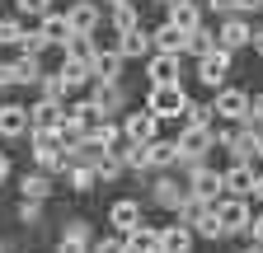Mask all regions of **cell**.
<instances>
[{"mask_svg":"<svg viewBox=\"0 0 263 253\" xmlns=\"http://www.w3.org/2000/svg\"><path fill=\"white\" fill-rule=\"evenodd\" d=\"M141 108H146V113H155L160 122L183 117V108H188V89H183V80H174V85H151Z\"/></svg>","mask_w":263,"mask_h":253,"instance_id":"obj_1","label":"cell"},{"mask_svg":"<svg viewBox=\"0 0 263 253\" xmlns=\"http://www.w3.org/2000/svg\"><path fill=\"white\" fill-rule=\"evenodd\" d=\"M212 145H216V132H212V126H183L179 141H174L179 164H197L202 155H212Z\"/></svg>","mask_w":263,"mask_h":253,"instance_id":"obj_2","label":"cell"},{"mask_svg":"<svg viewBox=\"0 0 263 253\" xmlns=\"http://www.w3.org/2000/svg\"><path fill=\"white\" fill-rule=\"evenodd\" d=\"M188 197H197V202H221V197H226L221 174H216V169H207L202 160L188 164Z\"/></svg>","mask_w":263,"mask_h":253,"instance_id":"obj_3","label":"cell"},{"mask_svg":"<svg viewBox=\"0 0 263 253\" xmlns=\"http://www.w3.org/2000/svg\"><path fill=\"white\" fill-rule=\"evenodd\" d=\"M249 202L245 197H221L216 202V225H221V235H240V230H249Z\"/></svg>","mask_w":263,"mask_h":253,"instance_id":"obj_4","label":"cell"},{"mask_svg":"<svg viewBox=\"0 0 263 253\" xmlns=\"http://www.w3.org/2000/svg\"><path fill=\"white\" fill-rule=\"evenodd\" d=\"M212 117H221V122H245L249 117V94L245 89H221L216 99H212Z\"/></svg>","mask_w":263,"mask_h":253,"instance_id":"obj_5","label":"cell"},{"mask_svg":"<svg viewBox=\"0 0 263 253\" xmlns=\"http://www.w3.org/2000/svg\"><path fill=\"white\" fill-rule=\"evenodd\" d=\"M66 24H71V33H99V24H104V5H94V0H76L71 10H66Z\"/></svg>","mask_w":263,"mask_h":253,"instance_id":"obj_6","label":"cell"},{"mask_svg":"<svg viewBox=\"0 0 263 253\" xmlns=\"http://www.w3.org/2000/svg\"><path fill=\"white\" fill-rule=\"evenodd\" d=\"M146 80H151V85H174V80H183L179 52H151V56H146Z\"/></svg>","mask_w":263,"mask_h":253,"instance_id":"obj_7","label":"cell"},{"mask_svg":"<svg viewBox=\"0 0 263 253\" xmlns=\"http://www.w3.org/2000/svg\"><path fill=\"white\" fill-rule=\"evenodd\" d=\"M155 113H146V108H137V113H127L122 117V126H118V132L132 141V145H146V141H155Z\"/></svg>","mask_w":263,"mask_h":253,"instance_id":"obj_8","label":"cell"},{"mask_svg":"<svg viewBox=\"0 0 263 253\" xmlns=\"http://www.w3.org/2000/svg\"><path fill=\"white\" fill-rule=\"evenodd\" d=\"M230 75V52L226 47H212L207 56H197V80L202 85H221Z\"/></svg>","mask_w":263,"mask_h":253,"instance_id":"obj_9","label":"cell"},{"mask_svg":"<svg viewBox=\"0 0 263 253\" xmlns=\"http://www.w3.org/2000/svg\"><path fill=\"white\" fill-rule=\"evenodd\" d=\"M151 52H155V43H151V33H146L141 24L127 28V33H118V56H122V61H137V56L146 61Z\"/></svg>","mask_w":263,"mask_h":253,"instance_id":"obj_10","label":"cell"},{"mask_svg":"<svg viewBox=\"0 0 263 253\" xmlns=\"http://www.w3.org/2000/svg\"><path fill=\"white\" fill-rule=\"evenodd\" d=\"M221 187H226V197H249V187H254V164H249V160H235V164L221 174Z\"/></svg>","mask_w":263,"mask_h":253,"instance_id":"obj_11","label":"cell"},{"mask_svg":"<svg viewBox=\"0 0 263 253\" xmlns=\"http://www.w3.org/2000/svg\"><path fill=\"white\" fill-rule=\"evenodd\" d=\"M38 33H43V43H47V47H66V43H71V24H66V10H47V14L38 19Z\"/></svg>","mask_w":263,"mask_h":253,"instance_id":"obj_12","label":"cell"},{"mask_svg":"<svg viewBox=\"0 0 263 253\" xmlns=\"http://www.w3.org/2000/svg\"><path fill=\"white\" fill-rule=\"evenodd\" d=\"M108 225H113L118 235L137 230V225H141V202H137V197H122V202H113V211H108Z\"/></svg>","mask_w":263,"mask_h":253,"instance_id":"obj_13","label":"cell"},{"mask_svg":"<svg viewBox=\"0 0 263 253\" xmlns=\"http://www.w3.org/2000/svg\"><path fill=\"white\" fill-rule=\"evenodd\" d=\"M160 253H193V225L174 220V225L160 230Z\"/></svg>","mask_w":263,"mask_h":253,"instance_id":"obj_14","label":"cell"},{"mask_svg":"<svg viewBox=\"0 0 263 253\" xmlns=\"http://www.w3.org/2000/svg\"><path fill=\"white\" fill-rule=\"evenodd\" d=\"M89 75H94V80H118V75H122V56H118V47H99V52L89 56Z\"/></svg>","mask_w":263,"mask_h":253,"instance_id":"obj_15","label":"cell"},{"mask_svg":"<svg viewBox=\"0 0 263 253\" xmlns=\"http://www.w3.org/2000/svg\"><path fill=\"white\" fill-rule=\"evenodd\" d=\"M33 160H38L43 174H57V169H66V145L61 141H33Z\"/></svg>","mask_w":263,"mask_h":253,"instance_id":"obj_16","label":"cell"},{"mask_svg":"<svg viewBox=\"0 0 263 253\" xmlns=\"http://www.w3.org/2000/svg\"><path fill=\"white\" fill-rule=\"evenodd\" d=\"M141 160H146V169H170V164H179V150H174V141H146Z\"/></svg>","mask_w":263,"mask_h":253,"instance_id":"obj_17","label":"cell"},{"mask_svg":"<svg viewBox=\"0 0 263 253\" xmlns=\"http://www.w3.org/2000/svg\"><path fill=\"white\" fill-rule=\"evenodd\" d=\"M89 103H94L99 113H104V117H113V113L122 108V85H118V80H99V85H94V99H89Z\"/></svg>","mask_w":263,"mask_h":253,"instance_id":"obj_18","label":"cell"},{"mask_svg":"<svg viewBox=\"0 0 263 253\" xmlns=\"http://www.w3.org/2000/svg\"><path fill=\"white\" fill-rule=\"evenodd\" d=\"M249 38H254V33H249V24H245V19L235 14V19H226V24H221V33H216V47L235 52V47H245Z\"/></svg>","mask_w":263,"mask_h":253,"instance_id":"obj_19","label":"cell"},{"mask_svg":"<svg viewBox=\"0 0 263 253\" xmlns=\"http://www.w3.org/2000/svg\"><path fill=\"white\" fill-rule=\"evenodd\" d=\"M122 132H118V122H94V126H85V141L80 145H89V150H113V141H118Z\"/></svg>","mask_w":263,"mask_h":253,"instance_id":"obj_20","label":"cell"},{"mask_svg":"<svg viewBox=\"0 0 263 253\" xmlns=\"http://www.w3.org/2000/svg\"><path fill=\"white\" fill-rule=\"evenodd\" d=\"M170 24L193 33L197 24H202V5H193V0H170Z\"/></svg>","mask_w":263,"mask_h":253,"instance_id":"obj_21","label":"cell"},{"mask_svg":"<svg viewBox=\"0 0 263 253\" xmlns=\"http://www.w3.org/2000/svg\"><path fill=\"white\" fill-rule=\"evenodd\" d=\"M122 244H127V253H160V230L137 225V230H127V235H122Z\"/></svg>","mask_w":263,"mask_h":253,"instance_id":"obj_22","label":"cell"},{"mask_svg":"<svg viewBox=\"0 0 263 253\" xmlns=\"http://www.w3.org/2000/svg\"><path fill=\"white\" fill-rule=\"evenodd\" d=\"M28 132V108L24 103H5L0 108V136H24Z\"/></svg>","mask_w":263,"mask_h":253,"instance_id":"obj_23","label":"cell"},{"mask_svg":"<svg viewBox=\"0 0 263 253\" xmlns=\"http://www.w3.org/2000/svg\"><path fill=\"white\" fill-rule=\"evenodd\" d=\"M57 253H89V225H85V220H76V225H66V235H61Z\"/></svg>","mask_w":263,"mask_h":253,"instance_id":"obj_24","label":"cell"},{"mask_svg":"<svg viewBox=\"0 0 263 253\" xmlns=\"http://www.w3.org/2000/svg\"><path fill=\"white\" fill-rule=\"evenodd\" d=\"M151 197H155L160 206H170V211H179V202L188 197V187H179L174 178H155V187H151Z\"/></svg>","mask_w":263,"mask_h":253,"instance_id":"obj_25","label":"cell"},{"mask_svg":"<svg viewBox=\"0 0 263 253\" xmlns=\"http://www.w3.org/2000/svg\"><path fill=\"white\" fill-rule=\"evenodd\" d=\"M61 113H66V108H61L57 99H43V103L28 108V126H61Z\"/></svg>","mask_w":263,"mask_h":253,"instance_id":"obj_26","label":"cell"},{"mask_svg":"<svg viewBox=\"0 0 263 253\" xmlns=\"http://www.w3.org/2000/svg\"><path fill=\"white\" fill-rule=\"evenodd\" d=\"M151 43H155V52H179V56H183L188 33H183V28H174V24H164V28H155V33H151Z\"/></svg>","mask_w":263,"mask_h":253,"instance_id":"obj_27","label":"cell"},{"mask_svg":"<svg viewBox=\"0 0 263 253\" xmlns=\"http://www.w3.org/2000/svg\"><path fill=\"white\" fill-rule=\"evenodd\" d=\"M57 75H61L66 89H76V85H89V80H94V75H89V61H76V56H66Z\"/></svg>","mask_w":263,"mask_h":253,"instance_id":"obj_28","label":"cell"},{"mask_svg":"<svg viewBox=\"0 0 263 253\" xmlns=\"http://www.w3.org/2000/svg\"><path fill=\"white\" fill-rule=\"evenodd\" d=\"M19 193H24V202H47V197H52V183H47V174L38 169V174H24Z\"/></svg>","mask_w":263,"mask_h":253,"instance_id":"obj_29","label":"cell"},{"mask_svg":"<svg viewBox=\"0 0 263 253\" xmlns=\"http://www.w3.org/2000/svg\"><path fill=\"white\" fill-rule=\"evenodd\" d=\"M10 71H14V85H38V75H43V66H38L33 52H24L19 61H10Z\"/></svg>","mask_w":263,"mask_h":253,"instance_id":"obj_30","label":"cell"},{"mask_svg":"<svg viewBox=\"0 0 263 253\" xmlns=\"http://www.w3.org/2000/svg\"><path fill=\"white\" fill-rule=\"evenodd\" d=\"M212 47H216V33H207L202 24H197L193 33H188V43H183V52H193V56H207Z\"/></svg>","mask_w":263,"mask_h":253,"instance_id":"obj_31","label":"cell"},{"mask_svg":"<svg viewBox=\"0 0 263 253\" xmlns=\"http://www.w3.org/2000/svg\"><path fill=\"white\" fill-rule=\"evenodd\" d=\"M66 174H71V187H76V193H89V187L99 183L94 164H66Z\"/></svg>","mask_w":263,"mask_h":253,"instance_id":"obj_32","label":"cell"},{"mask_svg":"<svg viewBox=\"0 0 263 253\" xmlns=\"http://www.w3.org/2000/svg\"><path fill=\"white\" fill-rule=\"evenodd\" d=\"M108 19H113V28H118V33H127V28H137V24H141L137 5H113V10H108Z\"/></svg>","mask_w":263,"mask_h":253,"instance_id":"obj_33","label":"cell"},{"mask_svg":"<svg viewBox=\"0 0 263 253\" xmlns=\"http://www.w3.org/2000/svg\"><path fill=\"white\" fill-rule=\"evenodd\" d=\"M61 117H71V122H80V126H94V122H104V113H99L94 103H71Z\"/></svg>","mask_w":263,"mask_h":253,"instance_id":"obj_34","label":"cell"},{"mask_svg":"<svg viewBox=\"0 0 263 253\" xmlns=\"http://www.w3.org/2000/svg\"><path fill=\"white\" fill-rule=\"evenodd\" d=\"M24 38V24L19 19H0V47H19Z\"/></svg>","mask_w":263,"mask_h":253,"instance_id":"obj_35","label":"cell"},{"mask_svg":"<svg viewBox=\"0 0 263 253\" xmlns=\"http://www.w3.org/2000/svg\"><path fill=\"white\" fill-rule=\"evenodd\" d=\"M38 85H43V99H57V103H61V94H71L61 85V75H38Z\"/></svg>","mask_w":263,"mask_h":253,"instance_id":"obj_36","label":"cell"},{"mask_svg":"<svg viewBox=\"0 0 263 253\" xmlns=\"http://www.w3.org/2000/svg\"><path fill=\"white\" fill-rule=\"evenodd\" d=\"M183 117H188V126H212V108H202V103H188Z\"/></svg>","mask_w":263,"mask_h":253,"instance_id":"obj_37","label":"cell"},{"mask_svg":"<svg viewBox=\"0 0 263 253\" xmlns=\"http://www.w3.org/2000/svg\"><path fill=\"white\" fill-rule=\"evenodd\" d=\"M207 10H216V14H226V19H235V14L245 10V0H207Z\"/></svg>","mask_w":263,"mask_h":253,"instance_id":"obj_38","label":"cell"},{"mask_svg":"<svg viewBox=\"0 0 263 253\" xmlns=\"http://www.w3.org/2000/svg\"><path fill=\"white\" fill-rule=\"evenodd\" d=\"M19 47H24V52H33V56H38V52H43L47 43H43V33H38V28H24V38H19Z\"/></svg>","mask_w":263,"mask_h":253,"instance_id":"obj_39","label":"cell"},{"mask_svg":"<svg viewBox=\"0 0 263 253\" xmlns=\"http://www.w3.org/2000/svg\"><path fill=\"white\" fill-rule=\"evenodd\" d=\"M14 5H19L24 14H33V19H43V14L52 10V0H14Z\"/></svg>","mask_w":263,"mask_h":253,"instance_id":"obj_40","label":"cell"},{"mask_svg":"<svg viewBox=\"0 0 263 253\" xmlns=\"http://www.w3.org/2000/svg\"><path fill=\"white\" fill-rule=\"evenodd\" d=\"M94 253H127V244H122V235H104L94 244Z\"/></svg>","mask_w":263,"mask_h":253,"instance_id":"obj_41","label":"cell"},{"mask_svg":"<svg viewBox=\"0 0 263 253\" xmlns=\"http://www.w3.org/2000/svg\"><path fill=\"white\" fill-rule=\"evenodd\" d=\"M38 216H43V202H19V220H28V225H33Z\"/></svg>","mask_w":263,"mask_h":253,"instance_id":"obj_42","label":"cell"},{"mask_svg":"<svg viewBox=\"0 0 263 253\" xmlns=\"http://www.w3.org/2000/svg\"><path fill=\"white\" fill-rule=\"evenodd\" d=\"M249 230H254V244H263V216H254V220H249Z\"/></svg>","mask_w":263,"mask_h":253,"instance_id":"obj_43","label":"cell"},{"mask_svg":"<svg viewBox=\"0 0 263 253\" xmlns=\"http://www.w3.org/2000/svg\"><path fill=\"white\" fill-rule=\"evenodd\" d=\"M249 197H258V202H263V174H254V187H249Z\"/></svg>","mask_w":263,"mask_h":253,"instance_id":"obj_44","label":"cell"},{"mask_svg":"<svg viewBox=\"0 0 263 253\" xmlns=\"http://www.w3.org/2000/svg\"><path fill=\"white\" fill-rule=\"evenodd\" d=\"M5 178H10V155L0 150V183H5Z\"/></svg>","mask_w":263,"mask_h":253,"instance_id":"obj_45","label":"cell"},{"mask_svg":"<svg viewBox=\"0 0 263 253\" xmlns=\"http://www.w3.org/2000/svg\"><path fill=\"white\" fill-rule=\"evenodd\" d=\"M5 85H14V71H10V66H0V89H5Z\"/></svg>","mask_w":263,"mask_h":253,"instance_id":"obj_46","label":"cell"},{"mask_svg":"<svg viewBox=\"0 0 263 253\" xmlns=\"http://www.w3.org/2000/svg\"><path fill=\"white\" fill-rule=\"evenodd\" d=\"M249 43H254V52H258V56H263V33H254V38H249Z\"/></svg>","mask_w":263,"mask_h":253,"instance_id":"obj_47","label":"cell"},{"mask_svg":"<svg viewBox=\"0 0 263 253\" xmlns=\"http://www.w3.org/2000/svg\"><path fill=\"white\" fill-rule=\"evenodd\" d=\"M113 5H132V0H104V10H113Z\"/></svg>","mask_w":263,"mask_h":253,"instance_id":"obj_48","label":"cell"},{"mask_svg":"<svg viewBox=\"0 0 263 253\" xmlns=\"http://www.w3.org/2000/svg\"><path fill=\"white\" fill-rule=\"evenodd\" d=\"M254 155H258V160H263V136H258V145H254Z\"/></svg>","mask_w":263,"mask_h":253,"instance_id":"obj_49","label":"cell"},{"mask_svg":"<svg viewBox=\"0 0 263 253\" xmlns=\"http://www.w3.org/2000/svg\"><path fill=\"white\" fill-rule=\"evenodd\" d=\"M245 253H263V244H249V248H245Z\"/></svg>","mask_w":263,"mask_h":253,"instance_id":"obj_50","label":"cell"},{"mask_svg":"<svg viewBox=\"0 0 263 253\" xmlns=\"http://www.w3.org/2000/svg\"><path fill=\"white\" fill-rule=\"evenodd\" d=\"M0 253H5V244H0Z\"/></svg>","mask_w":263,"mask_h":253,"instance_id":"obj_51","label":"cell"},{"mask_svg":"<svg viewBox=\"0 0 263 253\" xmlns=\"http://www.w3.org/2000/svg\"><path fill=\"white\" fill-rule=\"evenodd\" d=\"M164 5H170V0H164Z\"/></svg>","mask_w":263,"mask_h":253,"instance_id":"obj_52","label":"cell"}]
</instances>
